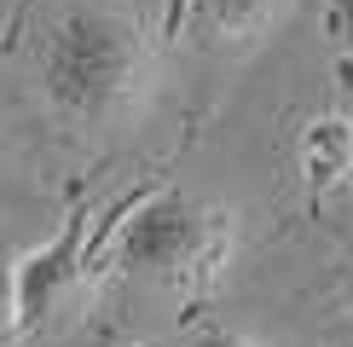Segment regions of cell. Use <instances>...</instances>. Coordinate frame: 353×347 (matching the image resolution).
<instances>
[{
    "label": "cell",
    "instance_id": "7a4b0ae2",
    "mask_svg": "<svg viewBox=\"0 0 353 347\" xmlns=\"http://www.w3.org/2000/svg\"><path fill=\"white\" fill-rule=\"evenodd\" d=\"M226 238L232 226L214 202L191 197L180 185H157V191L122 202L105 266L116 278H139V284H191L226 255Z\"/></svg>",
    "mask_w": 353,
    "mask_h": 347
},
{
    "label": "cell",
    "instance_id": "5b68a950",
    "mask_svg": "<svg viewBox=\"0 0 353 347\" xmlns=\"http://www.w3.org/2000/svg\"><path fill=\"white\" fill-rule=\"evenodd\" d=\"M18 330V255L0 249V336Z\"/></svg>",
    "mask_w": 353,
    "mask_h": 347
},
{
    "label": "cell",
    "instance_id": "8992f818",
    "mask_svg": "<svg viewBox=\"0 0 353 347\" xmlns=\"http://www.w3.org/2000/svg\"><path fill=\"white\" fill-rule=\"evenodd\" d=\"M180 347H261L249 330H232V324H203V330H191V336Z\"/></svg>",
    "mask_w": 353,
    "mask_h": 347
},
{
    "label": "cell",
    "instance_id": "52a82bcc",
    "mask_svg": "<svg viewBox=\"0 0 353 347\" xmlns=\"http://www.w3.org/2000/svg\"><path fill=\"white\" fill-rule=\"evenodd\" d=\"M336 23H342V35H353V0H336Z\"/></svg>",
    "mask_w": 353,
    "mask_h": 347
},
{
    "label": "cell",
    "instance_id": "277c9868",
    "mask_svg": "<svg viewBox=\"0 0 353 347\" xmlns=\"http://www.w3.org/2000/svg\"><path fill=\"white\" fill-rule=\"evenodd\" d=\"M278 12H284V0H185V29L197 35V47L238 58L267 41Z\"/></svg>",
    "mask_w": 353,
    "mask_h": 347
},
{
    "label": "cell",
    "instance_id": "6da1fadb",
    "mask_svg": "<svg viewBox=\"0 0 353 347\" xmlns=\"http://www.w3.org/2000/svg\"><path fill=\"white\" fill-rule=\"evenodd\" d=\"M35 93L58 122L105 134L151 93V41L116 6H70L35 35Z\"/></svg>",
    "mask_w": 353,
    "mask_h": 347
},
{
    "label": "cell",
    "instance_id": "3957f363",
    "mask_svg": "<svg viewBox=\"0 0 353 347\" xmlns=\"http://www.w3.org/2000/svg\"><path fill=\"white\" fill-rule=\"evenodd\" d=\"M87 266H93V209L76 202L41 249L18 255V330L47 324L70 301V289L87 278Z\"/></svg>",
    "mask_w": 353,
    "mask_h": 347
}]
</instances>
